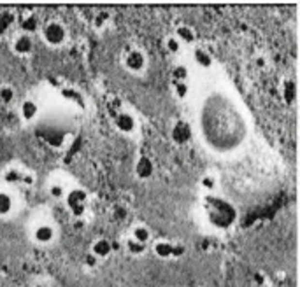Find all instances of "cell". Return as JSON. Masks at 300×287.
Instances as JSON below:
<instances>
[{
	"instance_id": "obj_23",
	"label": "cell",
	"mask_w": 300,
	"mask_h": 287,
	"mask_svg": "<svg viewBox=\"0 0 300 287\" xmlns=\"http://www.w3.org/2000/svg\"><path fill=\"white\" fill-rule=\"evenodd\" d=\"M172 82H185L189 79V67L186 63H175L172 67Z\"/></svg>"
},
{
	"instance_id": "obj_6",
	"label": "cell",
	"mask_w": 300,
	"mask_h": 287,
	"mask_svg": "<svg viewBox=\"0 0 300 287\" xmlns=\"http://www.w3.org/2000/svg\"><path fill=\"white\" fill-rule=\"evenodd\" d=\"M58 237V229L53 223L49 221H39V223L32 224V229H30V240L33 243H37L41 247H47L53 245Z\"/></svg>"
},
{
	"instance_id": "obj_19",
	"label": "cell",
	"mask_w": 300,
	"mask_h": 287,
	"mask_svg": "<svg viewBox=\"0 0 300 287\" xmlns=\"http://www.w3.org/2000/svg\"><path fill=\"white\" fill-rule=\"evenodd\" d=\"M279 91H281V98L284 104L288 105H293L297 100V82L295 79L291 77H284L281 82V86H279Z\"/></svg>"
},
{
	"instance_id": "obj_25",
	"label": "cell",
	"mask_w": 300,
	"mask_h": 287,
	"mask_svg": "<svg viewBox=\"0 0 300 287\" xmlns=\"http://www.w3.org/2000/svg\"><path fill=\"white\" fill-rule=\"evenodd\" d=\"M16 96H18V93H16L14 86H11V84H2V86H0V104H4V105L14 104V102H16Z\"/></svg>"
},
{
	"instance_id": "obj_30",
	"label": "cell",
	"mask_w": 300,
	"mask_h": 287,
	"mask_svg": "<svg viewBox=\"0 0 300 287\" xmlns=\"http://www.w3.org/2000/svg\"><path fill=\"white\" fill-rule=\"evenodd\" d=\"M107 110H109L111 118L118 114V112H121V110H123V102H121V98H112V100L107 104Z\"/></svg>"
},
{
	"instance_id": "obj_12",
	"label": "cell",
	"mask_w": 300,
	"mask_h": 287,
	"mask_svg": "<svg viewBox=\"0 0 300 287\" xmlns=\"http://www.w3.org/2000/svg\"><path fill=\"white\" fill-rule=\"evenodd\" d=\"M18 114L23 123H33L37 121L41 114V105L33 98H25L18 104Z\"/></svg>"
},
{
	"instance_id": "obj_29",
	"label": "cell",
	"mask_w": 300,
	"mask_h": 287,
	"mask_svg": "<svg viewBox=\"0 0 300 287\" xmlns=\"http://www.w3.org/2000/svg\"><path fill=\"white\" fill-rule=\"evenodd\" d=\"M128 217V209L125 205H121V203H116L114 207L111 209V219L116 221V223H121V221H125Z\"/></svg>"
},
{
	"instance_id": "obj_9",
	"label": "cell",
	"mask_w": 300,
	"mask_h": 287,
	"mask_svg": "<svg viewBox=\"0 0 300 287\" xmlns=\"http://www.w3.org/2000/svg\"><path fill=\"white\" fill-rule=\"evenodd\" d=\"M11 51H13L16 56H19V58H28V56L35 51V41H33V37L18 32L14 35L13 42H11Z\"/></svg>"
},
{
	"instance_id": "obj_3",
	"label": "cell",
	"mask_w": 300,
	"mask_h": 287,
	"mask_svg": "<svg viewBox=\"0 0 300 287\" xmlns=\"http://www.w3.org/2000/svg\"><path fill=\"white\" fill-rule=\"evenodd\" d=\"M121 63H123V69L132 76H142V74L148 72L149 60L148 55L141 47L128 46L125 53L121 55Z\"/></svg>"
},
{
	"instance_id": "obj_8",
	"label": "cell",
	"mask_w": 300,
	"mask_h": 287,
	"mask_svg": "<svg viewBox=\"0 0 300 287\" xmlns=\"http://www.w3.org/2000/svg\"><path fill=\"white\" fill-rule=\"evenodd\" d=\"M41 18L37 16V13L33 11H25L16 18V27H18L19 33H25V35H37L39 28H41Z\"/></svg>"
},
{
	"instance_id": "obj_20",
	"label": "cell",
	"mask_w": 300,
	"mask_h": 287,
	"mask_svg": "<svg viewBox=\"0 0 300 287\" xmlns=\"http://www.w3.org/2000/svg\"><path fill=\"white\" fill-rule=\"evenodd\" d=\"M16 25V16L11 11H0V39L5 37Z\"/></svg>"
},
{
	"instance_id": "obj_4",
	"label": "cell",
	"mask_w": 300,
	"mask_h": 287,
	"mask_svg": "<svg viewBox=\"0 0 300 287\" xmlns=\"http://www.w3.org/2000/svg\"><path fill=\"white\" fill-rule=\"evenodd\" d=\"M63 203L65 209L70 212V215L83 217V215H86L88 207H90V195L84 187H69V191L63 198Z\"/></svg>"
},
{
	"instance_id": "obj_11",
	"label": "cell",
	"mask_w": 300,
	"mask_h": 287,
	"mask_svg": "<svg viewBox=\"0 0 300 287\" xmlns=\"http://www.w3.org/2000/svg\"><path fill=\"white\" fill-rule=\"evenodd\" d=\"M155 172H157V165H155V160H153L151 156L142 154V156H139L137 160H135L134 173H135V177H137L139 181L146 182V181H149V179L155 175Z\"/></svg>"
},
{
	"instance_id": "obj_15",
	"label": "cell",
	"mask_w": 300,
	"mask_h": 287,
	"mask_svg": "<svg viewBox=\"0 0 300 287\" xmlns=\"http://www.w3.org/2000/svg\"><path fill=\"white\" fill-rule=\"evenodd\" d=\"M191 60H193V63L202 70L213 69V65H214V56L209 53L207 47H204V46H197L191 51Z\"/></svg>"
},
{
	"instance_id": "obj_16",
	"label": "cell",
	"mask_w": 300,
	"mask_h": 287,
	"mask_svg": "<svg viewBox=\"0 0 300 287\" xmlns=\"http://www.w3.org/2000/svg\"><path fill=\"white\" fill-rule=\"evenodd\" d=\"M130 238H134L135 242H139V243H144V245H151L153 242V231L151 228H149L148 224L144 223H137L134 224L132 228H130Z\"/></svg>"
},
{
	"instance_id": "obj_5",
	"label": "cell",
	"mask_w": 300,
	"mask_h": 287,
	"mask_svg": "<svg viewBox=\"0 0 300 287\" xmlns=\"http://www.w3.org/2000/svg\"><path fill=\"white\" fill-rule=\"evenodd\" d=\"M151 251L158 259H179L186 254V245L179 240L158 238L151 242Z\"/></svg>"
},
{
	"instance_id": "obj_28",
	"label": "cell",
	"mask_w": 300,
	"mask_h": 287,
	"mask_svg": "<svg viewBox=\"0 0 300 287\" xmlns=\"http://www.w3.org/2000/svg\"><path fill=\"white\" fill-rule=\"evenodd\" d=\"M109 21H111V14L107 13V11H100L98 14L93 16V28L100 32V30H104L109 25Z\"/></svg>"
},
{
	"instance_id": "obj_27",
	"label": "cell",
	"mask_w": 300,
	"mask_h": 287,
	"mask_svg": "<svg viewBox=\"0 0 300 287\" xmlns=\"http://www.w3.org/2000/svg\"><path fill=\"white\" fill-rule=\"evenodd\" d=\"M163 44H165L167 53H169V55H172V56L181 55V51H183V44H181V42L177 41V39H175L174 35L165 37V41H163Z\"/></svg>"
},
{
	"instance_id": "obj_21",
	"label": "cell",
	"mask_w": 300,
	"mask_h": 287,
	"mask_svg": "<svg viewBox=\"0 0 300 287\" xmlns=\"http://www.w3.org/2000/svg\"><path fill=\"white\" fill-rule=\"evenodd\" d=\"M149 247L144 245V243H139V242H135L134 238L126 237L125 240V251L128 256H132V257H141V256H144L146 252H148Z\"/></svg>"
},
{
	"instance_id": "obj_1",
	"label": "cell",
	"mask_w": 300,
	"mask_h": 287,
	"mask_svg": "<svg viewBox=\"0 0 300 287\" xmlns=\"http://www.w3.org/2000/svg\"><path fill=\"white\" fill-rule=\"evenodd\" d=\"M202 212L205 223L214 229H230L237 223V209L230 201L218 195H205L202 200Z\"/></svg>"
},
{
	"instance_id": "obj_26",
	"label": "cell",
	"mask_w": 300,
	"mask_h": 287,
	"mask_svg": "<svg viewBox=\"0 0 300 287\" xmlns=\"http://www.w3.org/2000/svg\"><path fill=\"white\" fill-rule=\"evenodd\" d=\"M172 93L177 100H186L191 93V88H189V81L185 82H172Z\"/></svg>"
},
{
	"instance_id": "obj_7",
	"label": "cell",
	"mask_w": 300,
	"mask_h": 287,
	"mask_svg": "<svg viewBox=\"0 0 300 287\" xmlns=\"http://www.w3.org/2000/svg\"><path fill=\"white\" fill-rule=\"evenodd\" d=\"M112 126L118 133L121 135H134L135 132L139 130V123H137V118L135 114H132L130 110H121L118 112L116 116H112Z\"/></svg>"
},
{
	"instance_id": "obj_10",
	"label": "cell",
	"mask_w": 300,
	"mask_h": 287,
	"mask_svg": "<svg viewBox=\"0 0 300 287\" xmlns=\"http://www.w3.org/2000/svg\"><path fill=\"white\" fill-rule=\"evenodd\" d=\"M171 138L174 144H177V146H186V144H189L191 138H193V128H191V124H189L188 121L179 119V121H175V123L172 124Z\"/></svg>"
},
{
	"instance_id": "obj_22",
	"label": "cell",
	"mask_w": 300,
	"mask_h": 287,
	"mask_svg": "<svg viewBox=\"0 0 300 287\" xmlns=\"http://www.w3.org/2000/svg\"><path fill=\"white\" fill-rule=\"evenodd\" d=\"M67 191H69V187H67V184H63L62 181H55V182H49V186H47V195L53 198V200L56 201H62L65 198V195H67Z\"/></svg>"
},
{
	"instance_id": "obj_13",
	"label": "cell",
	"mask_w": 300,
	"mask_h": 287,
	"mask_svg": "<svg viewBox=\"0 0 300 287\" xmlns=\"http://www.w3.org/2000/svg\"><path fill=\"white\" fill-rule=\"evenodd\" d=\"M112 251H114V245H112V242L109 240V238H106V237H98V238H95V240L92 242V245H90V254L92 256H95L98 261H106V259H109L111 257V254H112Z\"/></svg>"
},
{
	"instance_id": "obj_17",
	"label": "cell",
	"mask_w": 300,
	"mask_h": 287,
	"mask_svg": "<svg viewBox=\"0 0 300 287\" xmlns=\"http://www.w3.org/2000/svg\"><path fill=\"white\" fill-rule=\"evenodd\" d=\"M172 35H174L175 39L183 44V47L185 46H193L195 42H197V32H195V28L189 27V25H185V23L177 25Z\"/></svg>"
},
{
	"instance_id": "obj_2",
	"label": "cell",
	"mask_w": 300,
	"mask_h": 287,
	"mask_svg": "<svg viewBox=\"0 0 300 287\" xmlns=\"http://www.w3.org/2000/svg\"><path fill=\"white\" fill-rule=\"evenodd\" d=\"M39 37L47 47L58 49V47H63L69 41V28L58 18L44 19L39 28Z\"/></svg>"
},
{
	"instance_id": "obj_24",
	"label": "cell",
	"mask_w": 300,
	"mask_h": 287,
	"mask_svg": "<svg viewBox=\"0 0 300 287\" xmlns=\"http://www.w3.org/2000/svg\"><path fill=\"white\" fill-rule=\"evenodd\" d=\"M200 187H202L205 195H214L218 189V177L214 173H205L200 179Z\"/></svg>"
},
{
	"instance_id": "obj_32",
	"label": "cell",
	"mask_w": 300,
	"mask_h": 287,
	"mask_svg": "<svg viewBox=\"0 0 300 287\" xmlns=\"http://www.w3.org/2000/svg\"><path fill=\"white\" fill-rule=\"evenodd\" d=\"M263 277H265V275H263V272H256V273H254V284H256V286L254 287H265V282H263Z\"/></svg>"
},
{
	"instance_id": "obj_14",
	"label": "cell",
	"mask_w": 300,
	"mask_h": 287,
	"mask_svg": "<svg viewBox=\"0 0 300 287\" xmlns=\"http://www.w3.org/2000/svg\"><path fill=\"white\" fill-rule=\"evenodd\" d=\"M16 212V195L9 187H0V219H7Z\"/></svg>"
},
{
	"instance_id": "obj_31",
	"label": "cell",
	"mask_w": 300,
	"mask_h": 287,
	"mask_svg": "<svg viewBox=\"0 0 300 287\" xmlns=\"http://www.w3.org/2000/svg\"><path fill=\"white\" fill-rule=\"evenodd\" d=\"M100 264V261L95 257V256H92L90 252H86V254L83 256V266L84 268H88V270H95Z\"/></svg>"
},
{
	"instance_id": "obj_18",
	"label": "cell",
	"mask_w": 300,
	"mask_h": 287,
	"mask_svg": "<svg viewBox=\"0 0 300 287\" xmlns=\"http://www.w3.org/2000/svg\"><path fill=\"white\" fill-rule=\"evenodd\" d=\"M4 181L9 186H16V184H25V186H30L32 184V175L27 173L25 170H19V168H9L5 170L4 173Z\"/></svg>"
}]
</instances>
